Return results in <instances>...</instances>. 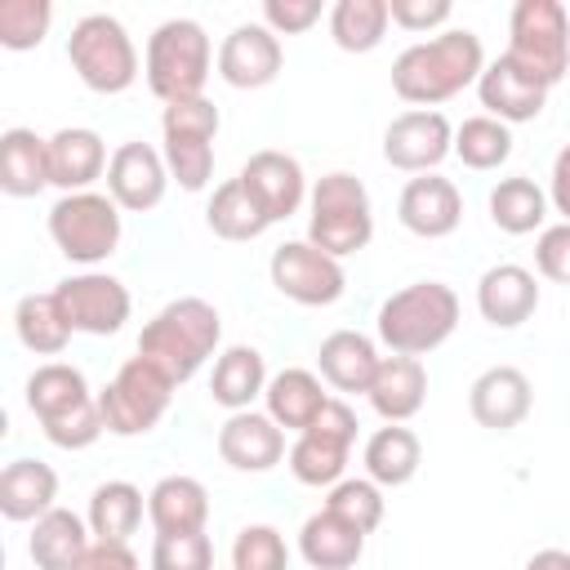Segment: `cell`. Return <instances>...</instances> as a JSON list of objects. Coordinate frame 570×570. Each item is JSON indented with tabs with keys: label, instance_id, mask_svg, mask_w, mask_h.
I'll return each mask as SVG.
<instances>
[{
	"label": "cell",
	"instance_id": "cell-10",
	"mask_svg": "<svg viewBox=\"0 0 570 570\" xmlns=\"http://www.w3.org/2000/svg\"><path fill=\"white\" fill-rule=\"evenodd\" d=\"M267 276L276 285V294L289 298V303H298V307H330L347 289L343 263L330 258L325 249H316L307 236L276 245L272 258H267Z\"/></svg>",
	"mask_w": 570,
	"mask_h": 570
},
{
	"label": "cell",
	"instance_id": "cell-7",
	"mask_svg": "<svg viewBox=\"0 0 570 570\" xmlns=\"http://www.w3.org/2000/svg\"><path fill=\"white\" fill-rule=\"evenodd\" d=\"M67 62L94 94H125L138 80V49L120 18L85 13L67 36Z\"/></svg>",
	"mask_w": 570,
	"mask_h": 570
},
{
	"label": "cell",
	"instance_id": "cell-12",
	"mask_svg": "<svg viewBox=\"0 0 570 570\" xmlns=\"http://www.w3.org/2000/svg\"><path fill=\"white\" fill-rule=\"evenodd\" d=\"M454 156V125L445 111L410 107L387 120L383 129V160L401 174H436V165Z\"/></svg>",
	"mask_w": 570,
	"mask_h": 570
},
{
	"label": "cell",
	"instance_id": "cell-8",
	"mask_svg": "<svg viewBox=\"0 0 570 570\" xmlns=\"http://www.w3.org/2000/svg\"><path fill=\"white\" fill-rule=\"evenodd\" d=\"M120 205L107 191H71L58 196L49 209V240L67 263H80L85 272L120 249Z\"/></svg>",
	"mask_w": 570,
	"mask_h": 570
},
{
	"label": "cell",
	"instance_id": "cell-6",
	"mask_svg": "<svg viewBox=\"0 0 570 570\" xmlns=\"http://www.w3.org/2000/svg\"><path fill=\"white\" fill-rule=\"evenodd\" d=\"M307 240L316 249H325L330 258H347L361 254L374 240V205L370 191L356 174L334 169L321 174L307 191Z\"/></svg>",
	"mask_w": 570,
	"mask_h": 570
},
{
	"label": "cell",
	"instance_id": "cell-35",
	"mask_svg": "<svg viewBox=\"0 0 570 570\" xmlns=\"http://www.w3.org/2000/svg\"><path fill=\"white\" fill-rule=\"evenodd\" d=\"M205 223L218 240H258L272 227V218L263 214V205L249 196V187L240 178H227L214 187V196L205 205Z\"/></svg>",
	"mask_w": 570,
	"mask_h": 570
},
{
	"label": "cell",
	"instance_id": "cell-41",
	"mask_svg": "<svg viewBox=\"0 0 570 570\" xmlns=\"http://www.w3.org/2000/svg\"><path fill=\"white\" fill-rule=\"evenodd\" d=\"M160 156L169 165V178L183 191H205L214 178V142L209 138H187V134H160Z\"/></svg>",
	"mask_w": 570,
	"mask_h": 570
},
{
	"label": "cell",
	"instance_id": "cell-29",
	"mask_svg": "<svg viewBox=\"0 0 570 570\" xmlns=\"http://www.w3.org/2000/svg\"><path fill=\"white\" fill-rule=\"evenodd\" d=\"M365 552V534L356 525H347L343 517H334L330 508L312 512L298 530V557L312 570H352Z\"/></svg>",
	"mask_w": 570,
	"mask_h": 570
},
{
	"label": "cell",
	"instance_id": "cell-17",
	"mask_svg": "<svg viewBox=\"0 0 570 570\" xmlns=\"http://www.w3.org/2000/svg\"><path fill=\"white\" fill-rule=\"evenodd\" d=\"M396 218L410 236H423V240H441L450 232H459L463 223V196L450 178L441 174H414L405 187H401V200H396Z\"/></svg>",
	"mask_w": 570,
	"mask_h": 570
},
{
	"label": "cell",
	"instance_id": "cell-40",
	"mask_svg": "<svg viewBox=\"0 0 570 570\" xmlns=\"http://www.w3.org/2000/svg\"><path fill=\"white\" fill-rule=\"evenodd\" d=\"M325 508H330L334 517H343L347 525H356L361 534H374V530L383 525L387 499H383V485H374L370 476H343L338 485H330Z\"/></svg>",
	"mask_w": 570,
	"mask_h": 570
},
{
	"label": "cell",
	"instance_id": "cell-30",
	"mask_svg": "<svg viewBox=\"0 0 570 570\" xmlns=\"http://www.w3.org/2000/svg\"><path fill=\"white\" fill-rule=\"evenodd\" d=\"M267 392V361L258 347L249 343H232L218 352L214 361V374H209V396L223 405V410H249L258 396Z\"/></svg>",
	"mask_w": 570,
	"mask_h": 570
},
{
	"label": "cell",
	"instance_id": "cell-46",
	"mask_svg": "<svg viewBox=\"0 0 570 570\" xmlns=\"http://www.w3.org/2000/svg\"><path fill=\"white\" fill-rule=\"evenodd\" d=\"M534 267L552 285H570V223H552L534 240Z\"/></svg>",
	"mask_w": 570,
	"mask_h": 570
},
{
	"label": "cell",
	"instance_id": "cell-20",
	"mask_svg": "<svg viewBox=\"0 0 570 570\" xmlns=\"http://www.w3.org/2000/svg\"><path fill=\"white\" fill-rule=\"evenodd\" d=\"M111 156L98 129L89 125H67L49 134V183L71 196V191H94V183L107 174Z\"/></svg>",
	"mask_w": 570,
	"mask_h": 570
},
{
	"label": "cell",
	"instance_id": "cell-51",
	"mask_svg": "<svg viewBox=\"0 0 570 570\" xmlns=\"http://www.w3.org/2000/svg\"><path fill=\"white\" fill-rule=\"evenodd\" d=\"M525 570H570V552L566 548H539L525 561Z\"/></svg>",
	"mask_w": 570,
	"mask_h": 570
},
{
	"label": "cell",
	"instance_id": "cell-5",
	"mask_svg": "<svg viewBox=\"0 0 570 570\" xmlns=\"http://www.w3.org/2000/svg\"><path fill=\"white\" fill-rule=\"evenodd\" d=\"M214 62H218L214 45H209V36L196 18H165L147 36L142 76H147V89L169 107V102H183V98H200Z\"/></svg>",
	"mask_w": 570,
	"mask_h": 570
},
{
	"label": "cell",
	"instance_id": "cell-4",
	"mask_svg": "<svg viewBox=\"0 0 570 570\" xmlns=\"http://www.w3.org/2000/svg\"><path fill=\"white\" fill-rule=\"evenodd\" d=\"M503 58L552 94L570 71V9L561 0H517Z\"/></svg>",
	"mask_w": 570,
	"mask_h": 570
},
{
	"label": "cell",
	"instance_id": "cell-28",
	"mask_svg": "<svg viewBox=\"0 0 570 570\" xmlns=\"http://www.w3.org/2000/svg\"><path fill=\"white\" fill-rule=\"evenodd\" d=\"M325 379L321 374H312V370H303V365H289V370H281V374H272L267 379V392H263V405H267V414L276 419V428H285V432H307L312 428V419L325 410V401H330V392L321 387Z\"/></svg>",
	"mask_w": 570,
	"mask_h": 570
},
{
	"label": "cell",
	"instance_id": "cell-49",
	"mask_svg": "<svg viewBox=\"0 0 570 570\" xmlns=\"http://www.w3.org/2000/svg\"><path fill=\"white\" fill-rule=\"evenodd\" d=\"M80 570H142V566H138V557H134L129 543H98L94 539V548L85 552Z\"/></svg>",
	"mask_w": 570,
	"mask_h": 570
},
{
	"label": "cell",
	"instance_id": "cell-21",
	"mask_svg": "<svg viewBox=\"0 0 570 570\" xmlns=\"http://www.w3.org/2000/svg\"><path fill=\"white\" fill-rule=\"evenodd\" d=\"M476 98L485 107V116L503 120V125H525V120H539L543 107H548V89L534 85L530 76H521L503 53L494 62H485L481 80H476Z\"/></svg>",
	"mask_w": 570,
	"mask_h": 570
},
{
	"label": "cell",
	"instance_id": "cell-16",
	"mask_svg": "<svg viewBox=\"0 0 570 570\" xmlns=\"http://www.w3.org/2000/svg\"><path fill=\"white\" fill-rule=\"evenodd\" d=\"M530 405H534V387H530L525 370H517V365H490L468 387V414L485 432L521 428L530 419Z\"/></svg>",
	"mask_w": 570,
	"mask_h": 570
},
{
	"label": "cell",
	"instance_id": "cell-44",
	"mask_svg": "<svg viewBox=\"0 0 570 570\" xmlns=\"http://www.w3.org/2000/svg\"><path fill=\"white\" fill-rule=\"evenodd\" d=\"M151 570H214V543L205 530L196 534H156Z\"/></svg>",
	"mask_w": 570,
	"mask_h": 570
},
{
	"label": "cell",
	"instance_id": "cell-1",
	"mask_svg": "<svg viewBox=\"0 0 570 570\" xmlns=\"http://www.w3.org/2000/svg\"><path fill=\"white\" fill-rule=\"evenodd\" d=\"M485 71L481 36L468 27H445L432 40H419L396 53L392 62V94L410 107L436 111L441 102L459 98L468 85H476Z\"/></svg>",
	"mask_w": 570,
	"mask_h": 570
},
{
	"label": "cell",
	"instance_id": "cell-34",
	"mask_svg": "<svg viewBox=\"0 0 570 570\" xmlns=\"http://www.w3.org/2000/svg\"><path fill=\"white\" fill-rule=\"evenodd\" d=\"M142 512H147V503L134 481H102L89 494L85 521L98 543H129V534H138V525H142Z\"/></svg>",
	"mask_w": 570,
	"mask_h": 570
},
{
	"label": "cell",
	"instance_id": "cell-18",
	"mask_svg": "<svg viewBox=\"0 0 570 570\" xmlns=\"http://www.w3.org/2000/svg\"><path fill=\"white\" fill-rule=\"evenodd\" d=\"M218 459L236 472H272L285 459V428L263 410H236L218 428Z\"/></svg>",
	"mask_w": 570,
	"mask_h": 570
},
{
	"label": "cell",
	"instance_id": "cell-37",
	"mask_svg": "<svg viewBox=\"0 0 570 570\" xmlns=\"http://www.w3.org/2000/svg\"><path fill=\"white\" fill-rule=\"evenodd\" d=\"M387 0H334L330 9V40L343 53H374L387 36Z\"/></svg>",
	"mask_w": 570,
	"mask_h": 570
},
{
	"label": "cell",
	"instance_id": "cell-43",
	"mask_svg": "<svg viewBox=\"0 0 570 570\" xmlns=\"http://www.w3.org/2000/svg\"><path fill=\"white\" fill-rule=\"evenodd\" d=\"M232 570H289V548L285 534L267 521L240 525L232 543Z\"/></svg>",
	"mask_w": 570,
	"mask_h": 570
},
{
	"label": "cell",
	"instance_id": "cell-19",
	"mask_svg": "<svg viewBox=\"0 0 570 570\" xmlns=\"http://www.w3.org/2000/svg\"><path fill=\"white\" fill-rule=\"evenodd\" d=\"M476 312L494 330H517L539 312V276L521 263H494L476 281Z\"/></svg>",
	"mask_w": 570,
	"mask_h": 570
},
{
	"label": "cell",
	"instance_id": "cell-48",
	"mask_svg": "<svg viewBox=\"0 0 570 570\" xmlns=\"http://www.w3.org/2000/svg\"><path fill=\"white\" fill-rule=\"evenodd\" d=\"M387 13H392V27L401 31H436L450 22L454 4L450 0H387Z\"/></svg>",
	"mask_w": 570,
	"mask_h": 570
},
{
	"label": "cell",
	"instance_id": "cell-33",
	"mask_svg": "<svg viewBox=\"0 0 570 570\" xmlns=\"http://www.w3.org/2000/svg\"><path fill=\"white\" fill-rule=\"evenodd\" d=\"M485 209H490V223L508 236H530V232H543V218H548V191L525 178V174H512V178H499L485 196Z\"/></svg>",
	"mask_w": 570,
	"mask_h": 570
},
{
	"label": "cell",
	"instance_id": "cell-24",
	"mask_svg": "<svg viewBox=\"0 0 570 570\" xmlns=\"http://www.w3.org/2000/svg\"><path fill=\"white\" fill-rule=\"evenodd\" d=\"M379 347L361 330H334L316 347V370L334 392H370L374 370H379Z\"/></svg>",
	"mask_w": 570,
	"mask_h": 570
},
{
	"label": "cell",
	"instance_id": "cell-39",
	"mask_svg": "<svg viewBox=\"0 0 570 570\" xmlns=\"http://www.w3.org/2000/svg\"><path fill=\"white\" fill-rule=\"evenodd\" d=\"M454 156L476 169V174H490L499 165H508L512 156V125L494 120V116H468L463 125H454Z\"/></svg>",
	"mask_w": 570,
	"mask_h": 570
},
{
	"label": "cell",
	"instance_id": "cell-31",
	"mask_svg": "<svg viewBox=\"0 0 570 570\" xmlns=\"http://www.w3.org/2000/svg\"><path fill=\"white\" fill-rule=\"evenodd\" d=\"M361 463H365V476L383 490H396V485H410L419 463H423V441L414 436V428L405 423H387L379 428L365 450H361Z\"/></svg>",
	"mask_w": 570,
	"mask_h": 570
},
{
	"label": "cell",
	"instance_id": "cell-15",
	"mask_svg": "<svg viewBox=\"0 0 570 570\" xmlns=\"http://www.w3.org/2000/svg\"><path fill=\"white\" fill-rule=\"evenodd\" d=\"M236 178L249 187V196L263 205V214H267L272 223L294 218V214L307 205V191H312V187H307V174H303V165H298V156L276 151V147L254 151V156L240 165Z\"/></svg>",
	"mask_w": 570,
	"mask_h": 570
},
{
	"label": "cell",
	"instance_id": "cell-47",
	"mask_svg": "<svg viewBox=\"0 0 570 570\" xmlns=\"http://www.w3.org/2000/svg\"><path fill=\"white\" fill-rule=\"evenodd\" d=\"M321 22V0H263V27L276 36H303Z\"/></svg>",
	"mask_w": 570,
	"mask_h": 570
},
{
	"label": "cell",
	"instance_id": "cell-13",
	"mask_svg": "<svg viewBox=\"0 0 570 570\" xmlns=\"http://www.w3.org/2000/svg\"><path fill=\"white\" fill-rule=\"evenodd\" d=\"M214 67H218V80L232 89H267L285 67L281 36L267 31L263 22H240L223 36Z\"/></svg>",
	"mask_w": 570,
	"mask_h": 570
},
{
	"label": "cell",
	"instance_id": "cell-42",
	"mask_svg": "<svg viewBox=\"0 0 570 570\" xmlns=\"http://www.w3.org/2000/svg\"><path fill=\"white\" fill-rule=\"evenodd\" d=\"M49 22H53L49 0H0V45L13 53L45 45Z\"/></svg>",
	"mask_w": 570,
	"mask_h": 570
},
{
	"label": "cell",
	"instance_id": "cell-23",
	"mask_svg": "<svg viewBox=\"0 0 570 570\" xmlns=\"http://www.w3.org/2000/svg\"><path fill=\"white\" fill-rule=\"evenodd\" d=\"M147 521L156 534H196L209 521V490L187 472L160 476L147 490Z\"/></svg>",
	"mask_w": 570,
	"mask_h": 570
},
{
	"label": "cell",
	"instance_id": "cell-36",
	"mask_svg": "<svg viewBox=\"0 0 570 570\" xmlns=\"http://www.w3.org/2000/svg\"><path fill=\"white\" fill-rule=\"evenodd\" d=\"M13 330H18V343L36 356H62L67 343H71V325L58 307V294H22L18 307H13Z\"/></svg>",
	"mask_w": 570,
	"mask_h": 570
},
{
	"label": "cell",
	"instance_id": "cell-50",
	"mask_svg": "<svg viewBox=\"0 0 570 570\" xmlns=\"http://www.w3.org/2000/svg\"><path fill=\"white\" fill-rule=\"evenodd\" d=\"M548 205L561 214V223H570V142L552 156V174H548Z\"/></svg>",
	"mask_w": 570,
	"mask_h": 570
},
{
	"label": "cell",
	"instance_id": "cell-26",
	"mask_svg": "<svg viewBox=\"0 0 570 570\" xmlns=\"http://www.w3.org/2000/svg\"><path fill=\"white\" fill-rule=\"evenodd\" d=\"M89 548H94L89 521L76 517V512H67V508H53L40 521H31L27 552H31L36 570H80V561H85Z\"/></svg>",
	"mask_w": 570,
	"mask_h": 570
},
{
	"label": "cell",
	"instance_id": "cell-22",
	"mask_svg": "<svg viewBox=\"0 0 570 570\" xmlns=\"http://www.w3.org/2000/svg\"><path fill=\"white\" fill-rule=\"evenodd\" d=\"M370 405L383 423H410L423 401H428V370L419 356H396L387 352L374 370V383H370Z\"/></svg>",
	"mask_w": 570,
	"mask_h": 570
},
{
	"label": "cell",
	"instance_id": "cell-14",
	"mask_svg": "<svg viewBox=\"0 0 570 570\" xmlns=\"http://www.w3.org/2000/svg\"><path fill=\"white\" fill-rule=\"evenodd\" d=\"M169 165L165 156L151 147V142H120L111 151V165H107V196L125 209V214H147L165 200L169 191Z\"/></svg>",
	"mask_w": 570,
	"mask_h": 570
},
{
	"label": "cell",
	"instance_id": "cell-32",
	"mask_svg": "<svg viewBox=\"0 0 570 570\" xmlns=\"http://www.w3.org/2000/svg\"><path fill=\"white\" fill-rule=\"evenodd\" d=\"M94 396H98V392H89V379H85L76 365H67V361H45V365H36L31 379H27V410H31L40 423L62 419V414L89 405Z\"/></svg>",
	"mask_w": 570,
	"mask_h": 570
},
{
	"label": "cell",
	"instance_id": "cell-25",
	"mask_svg": "<svg viewBox=\"0 0 570 570\" xmlns=\"http://www.w3.org/2000/svg\"><path fill=\"white\" fill-rule=\"evenodd\" d=\"M58 508V472L40 459H13L0 472V512L13 525L40 521Z\"/></svg>",
	"mask_w": 570,
	"mask_h": 570
},
{
	"label": "cell",
	"instance_id": "cell-27",
	"mask_svg": "<svg viewBox=\"0 0 570 570\" xmlns=\"http://www.w3.org/2000/svg\"><path fill=\"white\" fill-rule=\"evenodd\" d=\"M49 183V138H40L36 129H4L0 134V191L13 200L40 196Z\"/></svg>",
	"mask_w": 570,
	"mask_h": 570
},
{
	"label": "cell",
	"instance_id": "cell-11",
	"mask_svg": "<svg viewBox=\"0 0 570 570\" xmlns=\"http://www.w3.org/2000/svg\"><path fill=\"white\" fill-rule=\"evenodd\" d=\"M53 294H58V307H62L67 325L76 334H94V338L120 334L129 312H134V298H129L125 281H116L111 272H94V267L58 281Z\"/></svg>",
	"mask_w": 570,
	"mask_h": 570
},
{
	"label": "cell",
	"instance_id": "cell-2",
	"mask_svg": "<svg viewBox=\"0 0 570 570\" xmlns=\"http://www.w3.org/2000/svg\"><path fill=\"white\" fill-rule=\"evenodd\" d=\"M223 343V316L209 298L183 294L165 303L138 334V356L160 365L174 383H187Z\"/></svg>",
	"mask_w": 570,
	"mask_h": 570
},
{
	"label": "cell",
	"instance_id": "cell-45",
	"mask_svg": "<svg viewBox=\"0 0 570 570\" xmlns=\"http://www.w3.org/2000/svg\"><path fill=\"white\" fill-rule=\"evenodd\" d=\"M218 129H223V116H218V107L200 94V98H183V102H169L165 111H160V134H187V138H218Z\"/></svg>",
	"mask_w": 570,
	"mask_h": 570
},
{
	"label": "cell",
	"instance_id": "cell-3",
	"mask_svg": "<svg viewBox=\"0 0 570 570\" xmlns=\"http://www.w3.org/2000/svg\"><path fill=\"white\" fill-rule=\"evenodd\" d=\"M459 325V294L445 281H414L379 303L374 330L379 343L396 356H428L436 352Z\"/></svg>",
	"mask_w": 570,
	"mask_h": 570
},
{
	"label": "cell",
	"instance_id": "cell-38",
	"mask_svg": "<svg viewBox=\"0 0 570 570\" xmlns=\"http://www.w3.org/2000/svg\"><path fill=\"white\" fill-rule=\"evenodd\" d=\"M289 472L294 481L303 485H338L343 472H347V459H352V441H338V436H325V432H298L294 445H289Z\"/></svg>",
	"mask_w": 570,
	"mask_h": 570
},
{
	"label": "cell",
	"instance_id": "cell-9",
	"mask_svg": "<svg viewBox=\"0 0 570 570\" xmlns=\"http://www.w3.org/2000/svg\"><path fill=\"white\" fill-rule=\"evenodd\" d=\"M174 379L151 365L147 356H129L116 379L98 392V410H102V428L111 436H147L165 414H169V401H174Z\"/></svg>",
	"mask_w": 570,
	"mask_h": 570
}]
</instances>
